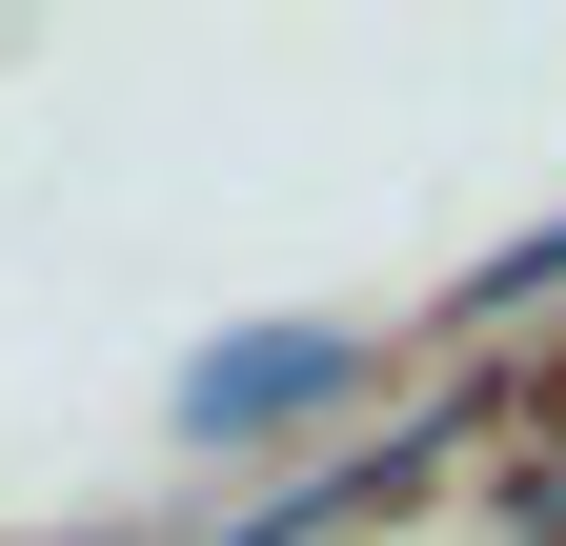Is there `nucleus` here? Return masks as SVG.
Here are the masks:
<instances>
[{
    "label": "nucleus",
    "instance_id": "obj_1",
    "mask_svg": "<svg viewBox=\"0 0 566 546\" xmlns=\"http://www.w3.org/2000/svg\"><path fill=\"white\" fill-rule=\"evenodd\" d=\"M283 405H344V324H243L182 365V445H263Z\"/></svg>",
    "mask_w": 566,
    "mask_h": 546
}]
</instances>
